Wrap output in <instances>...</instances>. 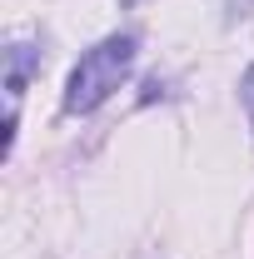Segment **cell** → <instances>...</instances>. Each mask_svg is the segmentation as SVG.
<instances>
[{
    "label": "cell",
    "instance_id": "obj_3",
    "mask_svg": "<svg viewBox=\"0 0 254 259\" xmlns=\"http://www.w3.org/2000/svg\"><path fill=\"white\" fill-rule=\"evenodd\" d=\"M239 100H244V115H249V130H254V65L244 70V80H239Z\"/></svg>",
    "mask_w": 254,
    "mask_h": 259
},
{
    "label": "cell",
    "instance_id": "obj_2",
    "mask_svg": "<svg viewBox=\"0 0 254 259\" xmlns=\"http://www.w3.org/2000/svg\"><path fill=\"white\" fill-rule=\"evenodd\" d=\"M30 70H35V50H30V45H15V50H10V80H5V85H10V95H20V90H25Z\"/></svg>",
    "mask_w": 254,
    "mask_h": 259
},
{
    "label": "cell",
    "instance_id": "obj_1",
    "mask_svg": "<svg viewBox=\"0 0 254 259\" xmlns=\"http://www.w3.org/2000/svg\"><path fill=\"white\" fill-rule=\"evenodd\" d=\"M130 70H135V35H105L100 45H90L80 55V65L70 70V80H65V100H60L65 115L100 110L130 80Z\"/></svg>",
    "mask_w": 254,
    "mask_h": 259
},
{
    "label": "cell",
    "instance_id": "obj_4",
    "mask_svg": "<svg viewBox=\"0 0 254 259\" xmlns=\"http://www.w3.org/2000/svg\"><path fill=\"white\" fill-rule=\"evenodd\" d=\"M254 15V0H224V20H244Z\"/></svg>",
    "mask_w": 254,
    "mask_h": 259
}]
</instances>
